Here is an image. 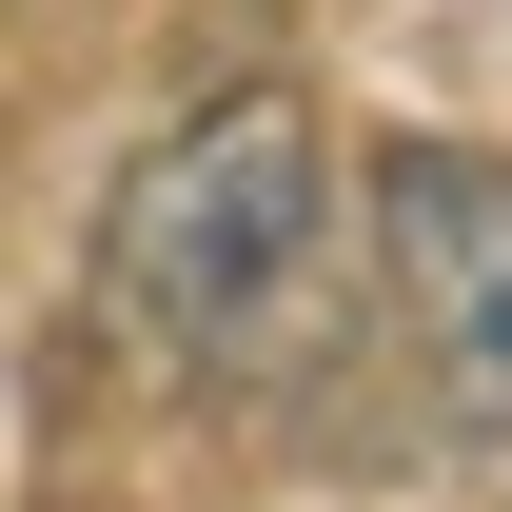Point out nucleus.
Returning a JSON list of instances; mask_svg holds the SVG:
<instances>
[{"label":"nucleus","instance_id":"1","mask_svg":"<svg viewBox=\"0 0 512 512\" xmlns=\"http://www.w3.org/2000/svg\"><path fill=\"white\" fill-rule=\"evenodd\" d=\"M316 217H335V158H316V99H197V119L138 138L119 217H99V276H119V335H158L178 375L256 355V335L296 316V276H316Z\"/></svg>","mask_w":512,"mask_h":512},{"label":"nucleus","instance_id":"2","mask_svg":"<svg viewBox=\"0 0 512 512\" xmlns=\"http://www.w3.org/2000/svg\"><path fill=\"white\" fill-rule=\"evenodd\" d=\"M375 256H394V335L434 355V414L512 434V158L394 138L375 158Z\"/></svg>","mask_w":512,"mask_h":512}]
</instances>
